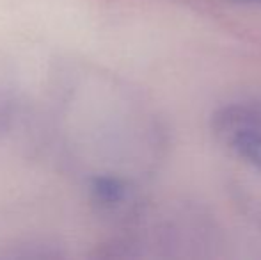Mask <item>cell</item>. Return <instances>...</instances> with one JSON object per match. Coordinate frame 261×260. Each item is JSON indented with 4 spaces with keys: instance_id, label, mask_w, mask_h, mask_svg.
Listing matches in <instances>:
<instances>
[{
    "instance_id": "obj_1",
    "label": "cell",
    "mask_w": 261,
    "mask_h": 260,
    "mask_svg": "<svg viewBox=\"0 0 261 260\" xmlns=\"http://www.w3.org/2000/svg\"><path fill=\"white\" fill-rule=\"evenodd\" d=\"M215 135L240 159L261 168V104H231L213 114Z\"/></svg>"
}]
</instances>
